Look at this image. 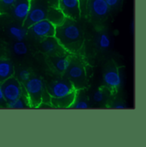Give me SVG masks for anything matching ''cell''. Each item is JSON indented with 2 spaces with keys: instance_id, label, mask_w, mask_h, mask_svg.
<instances>
[{
  "instance_id": "1",
  "label": "cell",
  "mask_w": 146,
  "mask_h": 147,
  "mask_svg": "<svg viewBox=\"0 0 146 147\" xmlns=\"http://www.w3.org/2000/svg\"><path fill=\"white\" fill-rule=\"evenodd\" d=\"M55 38L62 47L69 53L79 52L84 44L82 29L77 21L66 17L64 22L56 27Z\"/></svg>"
},
{
  "instance_id": "2",
  "label": "cell",
  "mask_w": 146,
  "mask_h": 147,
  "mask_svg": "<svg viewBox=\"0 0 146 147\" xmlns=\"http://www.w3.org/2000/svg\"><path fill=\"white\" fill-rule=\"evenodd\" d=\"M68 80L73 84L74 89L80 90L86 86V74L82 61L78 57L70 59V64L67 71Z\"/></svg>"
},
{
  "instance_id": "3",
  "label": "cell",
  "mask_w": 146,
  "mask_h": 147,
  "mask_svg": "<svg viewBox=\"0 0 146 147\" xmlns=\"http://www.w3.org/2000/svg\"><path fill=\"white\" fill-rule=\"evenodd\" d=\"M24 89L31 107H38L42 104V97L45 91L44 83L38 77H30L24 82Z\"/></svg>"
},
{
  "instance_id": "4",
  "label": "cell",
  "mask_w": 146,
  "mask_h": 147,
  "mask_svg": "<svg viewBox=\"0 0 146 147\" xmlns=\"http://www.w3.org/2000/svg\"><path fill=\"white\" fill-rule=\"evenodd\" d=\"M50 6L48 0H30L29 12L23 22L24 28H28L31 25L46 19Z\"/></svg>"
},
{
  "instance_id": "5",
  "label": "cell",
  "mask_w": 146,
  "mask_h": 147,
  "mask_svg": "<svg viewBox=\"0 0 146 147\" xmlns=\"http://www.w3.org/2000/svg\"><path fill=\"white\" fill-rule=\"evenodd\" d=\"M3 97L6 102L12 101L26 94L24 86H22L21 82L18 79L15 78L14 76L7 79L3 82L1 83Z\"/></svg>"
},
{
  "instance_id": "6",
  "label": "cell",
  "mask_w": 146,
  "mask_h": 147,
  "mask_svg": "<svg viewBox=\"0 0 146 147\" xmlns=\"http://www.w3.org/2000/svg\"><path fill=\"white\" fill-rule=\"evenodd\" d=\"M73 91H75V89L73 84L68 79L54 80L50 83L46 88V92L50 97L53 98H60L66 96Z\"/></svg>"
},
{
  "instance_id": "7",
  "label": "cell",
  "mask_w": 146,
  "mask_h": 147,
  "mask_svg": "<svg viewBox=\"0 0 146 147\" xmlns=\"http://www.w3.org/2000/svg\"><path fill=\"white\" fill-rule=\"evenodd\" d=\"M28 30L34 37L43 39L44 38L55 35L56 26L53 23H51L49 20L44 19L31 25L28 28Z\"/></svg>"
},
{
  "instance_id": "8",
  "label": "cell",
  "mask_w": 146,
  "mask_h": 147,
  "mask_svg": "<svg viewBox=\"0 0 146 147\" xmlns=\"http://www.w3.org/2000/svg\"><path fill=\"white\" fill-rule=\"evenodd\" d=\"M110 8L105 0H88V16L97 20L105 18L110 13Z\"/></svg>"
},
{
  "instance_id": "9",
  "label": "cell",
  "mask_w": 146,
  "mask_h": 147,
  "mask_svg": "<svg viewBox=\"0 0 146 147\" xmlns=\"http://www.w3.org/2000/svg\"><path fill=\"white\" fill-rule=\"evenodd\" d=\"M57 7L68 18L75 21L80 18L79 0H58Z\"/></svg>"
},
{
  "instance_id": "10",
  "label": "cell",
  "mask_w": 146,
  "mask_h": 147,
  "mask_svg": "<svg viewBox=\"0 0 146 147\" xmlns=\"http://www.w3.org/2000/svg\"><path fill=\"white\" fill-rule=\"evenodd\" d=\"M40 46L41 49L44 51V52L49 55L63 56L67 52L58 43L57 39L55 38V36L43 38L40 43Z\"/></svg>"
},
{
  "instance_id": "11",
  "label": "cell",
  "mask_w": 146,
  "mask_h": 147,
  "mask_svg": "<svg viewBox=\"0 0 146 147\" xmlns=\"http://www.w3.org/2000/svg\"><path fill=\"white\" fill-rule=\"evenodd\" d=\"M29 9L30 0H15L10 12L15 20L23 22L28 15Z\"/></svg>"
},
{
  "instance_id": "12",
  "label": "cell",
  "mask_w": 146,
  "mask_h": 147,
  "mask_svg": "<svg viewBox=\"0 0 146 147\" xmlns=\"http://www.w3.org/2000/svg\"><path fill=\"white\" fill-rule=\"evenodd\" d=\"M104 82L111 90H116L121 86L123 79L115 69H110L104 74Z\"/></svg>"
},
{
  "instance_id": "13",
  "label": "cell",
  "mask_w": 146,
  "mask_h": 147,
  "mask_svg": "<svg viewBox=\"0 0 146 147\" xmlns=\"http://www.w3.org/2000/svg\"><path fill=\"white\" fill-rule=\"evenodd\" d=\"M77 95V91H73L71 93L60 97V98H50V105L57 109H67L70 108L73 105Z\"/></svg>"
},
{
  "instance_id": "14",
  "label": "cell",
  "mask_w": 146,
  "mask_h": 147,
  "mask_svg": "<svg viewBox=\"0 0 146 147\" xmlns=\"http://www.w3.org/2000/svg\"><path fill=\"white\" fill-rule=\"evenodd\" d=\"M14 66L11 61L0 57V83L14 75Z\"/></svg>"
},
{
  "instance_id": "15",
  "label": "cell",
  "mask_w": 146,
  "mask_h": 147,
  "mask_svg": "<svg viewBox=\"0 0 146 147\" xmlns=\"http://www.w3.org/2000/svg\"><path fill=\"white\" fill-rule=\"evenodd\" d=\"M66 16L61 11V9L58 7H54V6H50L47 13L46 19L49 20L51 23H53L56 27L62 24Z\"/></svg>"
},
{
  "instance_id": "16",
  "label": "cell",
  "mask_w": 146,
  "mask_h": 147,
  "mask_svg": "<svg viewBox=\"0 0 146 147\" xmlns=\"http://www.w3.org/2000/svg\"><path fill=\"white\" fill-rule=\"evenodd\" d=\"M7 107L9 109H26V108H29L30 104L28 101V98L27 97V94H23L22 96H21L20 98L14 99L12 101L7 102Z\"/></svg>"
},
{
  "instance_id": "17",
  "label": "cell",
  "mask_w": 146,
  "mask_h": 147,
  "mask_svg": "<svg viewBox=\"0 0 146 147\" xmlns=\"http://www.w3.org/2000/svg\"><path fill=\"white\" fill-rule=\"evenodd\" d=\"M57 59L54 60V67L55 69L60 73H65L69 67L70 59L67 57L63 56H57Z\"/></svg>"
},
{
  "instance_id": "18",
  "label": "cell",
  "mask_w": 146,
  "mask_h": 147,
  "mask_svg": "<svg viewBox=\"0 0 146 147\" xmlns=\"http://www.w3.org/2000/svg\"><path fill=\"white\" fill-rule=\"evenodd\" d=\"M9 33L16 41H22L28 34V30L26 28H22L19 26H11L9 28Z\"/></svg>"
},
{
  "instance_id": "19",
  "label": "cell",
  "mask_w": 146,
  "mask_h": 147,
  "mask_svg": "<svg viewBox=\"0 0 146 147\" xmlns=\"http://www.w3.org/2000/svg\"><path fill=\"white\" fill-rule=\"evenodd\" d=\"M12 50H13L14 53L17 56H24L28 51V46L23 40L15 42L12 46Z\"/></svg>"
},
{
  "instance_id": "20",
  "label": "cell",
  "mask_w": 146,
  "mask_h": 147,
  "mask_svg": "<svg viewBox=\"0 0 146 147\" xmlns=\"http://www.w3.org/2000/svg\"><path fill=\"white\" fill-rule=\"evenodd\" d=\"M15 0H0V14H6L10 11Z\"/></svg>"
},
{
  "instance_id": "21",
  "label": "cell",
  "mask_w": 146,
  "mask_h": 147,
  "mask_svg": "<svg viewBox=\"0 0 146 147\" xmlns=\"http://www.w3.org/2000/svg\"><path fill=\"white\" fill-rule=\"evenodd\" d=\"M89 107H90V105L86 100H85L83 98H79V100H78L77 98H75L74 102L70 108L77 109V110H85V109H88Z\"/></svg>"
},
{
  "instance_id": "22",
  "label": "cell",
  "mask_w": 146,
  "mask_h": 147,
  "mask_svg": "<svg viewBox=\"0 0 146 147\" xmlns=\"http://www.w3.org/2000/svg\"><path fill=\"white\" fill-rule=\"evenodd\" d=\"M110 38L106 34H100L98 38V45L102 49H108L110 46Z\"/></svg>"
},
{
  "instance_id": "23",
  "label": "cell",
  "mask_w": 146,
  "mask_h": 147,
  "mask_svg": "<svg viewBox=\"0 0 146 147\" xmlns=\"http://www.w3.org/2000/svg\"><path fill=\"white\" fill-rule=\"evenodd\" d=\"M87 3H88V0H79V7L80 17L88 16Z\"/></svg>"
},
{
  "instance_id": "24",
  "label": "cell",
  "mask_w": 146,
  "mask_h": 147,
  "mask_svg": "<svg viewBox=\"0 0 146 147\" xmlns=\"http://www.w3.org/2000/svg\"><path fill=\"white\" fill-rule=\"evenodd\" d=\"M31 77V74L29 72V70L28 69H22L19 71L18 74V78L20 79V80L22 82H26L27 80H29V78Z\"/></svg>"
},
{
  "instance_id": "25",
  "label": "cell",
  "mask_w": 146,
  "mask_h": 147,
  "mask_svg": "<svg viewBox=\"0 0 146 147\" xmlns=\"http://www.w3.org/2000/svg\"><path fill=\"white\" fill-rule=\"evenodd\" d=\"M92 98H93L94 102H96V103H101V102H103L104 99V93L103 91L98 90V91H96V92H94Z\"/></svg>"
},
{
  "instance_id": "26",
  "label": "cell",
  "mask_w": 146,
  "mask_h": 147,
  "mask_svg": "<svg viewBox=\"0 0 146 147\" xmlns=\"http://www.w3.org/2000/svg\"><path fill=\"white\" fill-rule=\"evenodd\" d=\"M5 107H7V102L4 99L3 89H2V85L0 83V108H5Z\"/></svg>"
},
{
  "instance_id": "27",
  "label": "cell",
  "mask_w": 146,
  "mask_h": 147,
  "mask_svg": "<svg viewBox=\"0 0 146 147\" xmlns=\"http://www.w3.org/2000/svg\"><path fill=\"white\" fill-rule=\"evenodd\" d=\"M105 1H106V3H107V4L109 5L110 8L117 7L121 2V0H105Z\"/></svg>"
},
{
  "instance_id": "28",
  "label": "cell",
  "mask_w": 146,
  "mask_h": 147,
  "mask_svg": "<svg viewBox=\"0 0 146 147\" xmlns=\"http://www.w3.org/2000/svg\"><path fill=\"white\" fill-rule=\"evenodd\" d=\"M112 108L116 109V110H124L126 108V106L122 103H114L112 105Z\"/></svg>"
},
{
  "instance_id": "29",
  "label": "cell",
  "mask_w": 146,
  "mask_h": 147,
  "mask_svg": "<svg viewBox=\"0 0 146 147\" xmlns=\"http://www.w3.org/2000/svg\"><path fill=\"white\" fill-rule=\"evenodd\" d=\"M50 6H54V7H57V3L58 0H48Z\"/></svg>"
},
{
  "instance_id": "30",
  "label": "cell",
  "mask_w": 146,
  "mask_h": 147,
  "mask_svg": "<svg viewBox=\"0 0 146 147\" xmlns=\"http://www.w3.org/2000/svg\"><path fill=\"white\" fill-rule=\"evenodd\" d=\"M131 31H132V33L134 32V22H133V21L132 23H131Z\"/></svg>"
}]
</instances>
